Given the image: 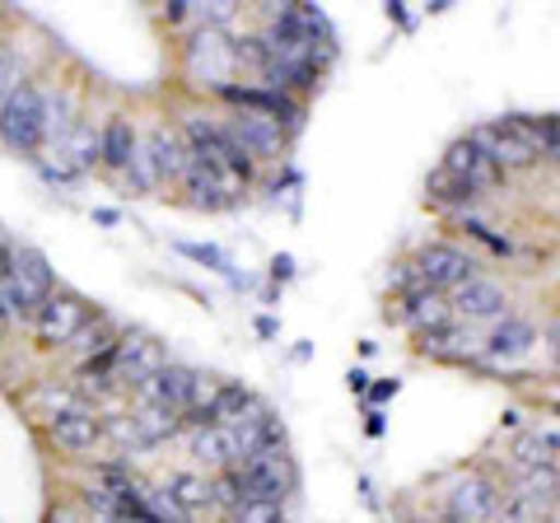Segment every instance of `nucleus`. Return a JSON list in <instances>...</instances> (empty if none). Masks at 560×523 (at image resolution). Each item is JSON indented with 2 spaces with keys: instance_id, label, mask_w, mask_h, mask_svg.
<instances>
[{
  "instance_id": "nucleus-1",
  "label": "nucleus",
  "mask_w": 560,
  "mask_h": 523,
  "mask_svg": "<svg viewBox=\"0 0 560 523\" xmlns=\"http://www.w3.org/2000/svg\"><path fill=\"white\" fill-rule=\"evenodd\" d=\"M51 300V267L38 248H20L14 262L5 267V281H0V304L14 318H38V309Z\"/></svg>"
},
{
  "instance_id": "nucleus-2",
  "label": "nucleus",
  "mask_w": 560,
  "mask_h": 523,
  "mask_svg": "<svg viewBox=\"0 0 560 523\" xmlns=\"http://www.w3.org/2000/svg\"><path fill=\"white\" fill-rule=\"evenodd\" d=\"M0 141L33 154L47 141V94L33 80H24L5 103H0Z\"/></svg>"
},
{
  "instance_id": "nucleus-3",
  "label": "nucleus",
  "mask_w": 560,
  "mask_h": 523,
  "mask_svg": "<svg viewBox=\"0 0 560 523\" xmlns=\"http://www.w3.org/2000/svg\"><path fill=\"white\" fill-rule=\"evenodd\" d=\"M471 141H477L490 160H495V168H528L537 164V141L528 136V127H523V117H500L490 121V127L471 131Z\"/></svg>"
},
{
  "instance_id": "nucleus-4",
  "label": "nucleus",
  "mask_w": 560,
  "mask_h": 523,
  "mask_svg": "<svg viewBox=\"0 0 560 523\" xmlns=\"http://www.w3.org/2000/svg\"><path fill=\"white\" fill-rule=\"evenodd\" d=\"M183 183H187V191H191V201H197V206H210V211H220V206H234V201H238V191L248 187V183H243L224 160H197V154L187 160Z\"/></svg>"
},
{
  "instance_id": "nucleus-5",
  "label": "nucleus",
  "mask_w": 560,
  "mask_h": 523,
  "mask_svg": "<svg viewBox=\"0 0 560 523\" xmlns=\"http://www.w3.org/2000/svg\"><path fill=\"white\" fill-rule=\"evenodd\" d=\"M411 271L430 294H440V290L467 286L471 276H477V262H471L463 248H453V243H430V248L411 262Z\"/></svg>"
},
{
  "instance_id": "nucleus-6",
  "label": "nucleus",
  "mask_w": 560,
  "mask_h": 523,
  "mask_svg": "<svg viewBox=\"0 0 560 523\" xmlns=\"http://www.w3.org/2000/svg\"><path fill=\"white\" fill-rule=\"evenodd\" d=\"M234 477H238L243 500H285V491L294 486L285 453H248V458L234 467Z\"/></svg>"
},
{
  "instance_id": "nucleus-7",
  "label": "nucleus",
  "mask_w": 560,
  "mask_h": 523,
  "mask_svg": "<svg viewBox=\"0 0 560 523\" xmlns=\"http://www.w3.org/2000/svg\"><path fill=\"white\" fill-rule=\"evenodd\" d=\"M187 71L197 84H210V90H224L234 75V47L220 38V28H201V33H191V43H187Z\"/></svg>"
},
{
  "instance_id": "nucleus-8",
  "label": "nucleus",
  "mask_w": 560,
  "mask_h": 523,
  "mask_svg": "<svg viewBox=\"0 0 560 523\" xmlns=\"http://www.w3.org/2000/svg\"><path fill=\"white\" fill-rule=\"evenodd\" d=\"M84 323H90V304H84L80 294H51V300L38 309V318H33L43 346H66V341H75V337L84 333Z\"/></svg>"
},
{
  "instance_id": "nucleus-9",
  "label": "nucleus",
  "mask_w": 560,
  "mask_h": 523,
  "mask_svg": "<svg viewBox=\"0 0 560 523\" xmlns=\"http://www.w3.org/2000/svg\"><path fill=\"white\" fill-rule=\"evenodd\" d=\"M230 103H238L243 113H257V117H271L276 127L285 121V127H300V117H304V108L294 103L290 94H280V90H267V84H224L220 90Z\"/></svg>"
},
{
  "instance_id": "nucleus-10",
  "label": "nucleus",
  "mask_w": 560,
  "mask_h": 523,
  "mask_svg": "<svg viewBox=\"0 0 560 523\" xmlns=\"http://www.w3.org/2000/svg\"><path fill=\"white\" fill-rule=\"evenodd\" d=\"M224 131H230V141L248 154V160H276L280 146H285V136H280V127L271 117H257V113H243V108L224 121Z\"/></svg>"
},
{
  "instance_id": "nucleus-11",
  "label": "nucleus",
  "mask_w": 560,
  "mask_h": 523,
  "mask_svg": "<svg viewBox=\"0 0 560 523\" xmlns=\"http://www.w3.org/2000/svg\"><path fill=\"white\" fill-rule=\"evenodd\" d=\"M117 379L121 383H131V388H140L145 379H154L164 370V346L160 341H150V337H127V341H117Z\"/></svg>"
},
{
  "instance_id": "nucleus-12",
  "label": "nucleus",
  "mask_w": 560,
  "mask_h": 523,
  "mask_svg": "<svg viewBox=\"0 0 560 523\" xmlns=\"http://www.w3.org/2000/svg\"><path fill=\"white\" fill-rule=\"evenodd\" d=\"M495 510H500V491L486 477H467L448 491V514L458 523H486V519H495Z\"/></svg>"
},
{
  "instance_id": "nucleus-13",
  "label": "nucleus",
  "mask_w": 560,
  "mask_h": 523,
  "mask_svg": "<svg viewBox=\"0 0 560 523\" xmlns=\"http://www.w3.org/2000/svg\"><path fill=\"white\" fill-rule=\"evenodd\" d=\"M444 168L453 173V178H463V183H467L471 191H477V197H481L486 187H495V183H500V168H495V160H490V154H486V150H481L477 141H471V136H467V141H458V146L448 150Z\"/></svg>"
},
{
  "instance_id": "nucleus-14",
  "label": "nucleus",
  "mask_w": 560,
  "mask_h": 523,
  "mask_svg": "<svg viewBox=\"0 0 560 523\" xmlns=\"http://www.w3.org/2000/svg\"><path fill=\"white\" fill-rule=\"evenodd\" d=\"M47 434L57 440V449L66 453H90L98 444V421H94V411H84V407H61V411H51V421H47Z\"/></svg>"
},
{
  "instance_id": "nucleus-15",
  "label": "nucleus",
  "mask_w": 560,
  "mask_h": 523,
  "mask_svg": "<svg viewBox=\"0 0 560 523\" xmlns=\"http://www.w3.org/2000/svg\"><path fill=\"white\" fill-rule=\"evenodd\" d=\"M453 309H458L467 323L504 318V309H510V294H504L495 281H481V276H471L467 286H458V290H453Z\"/></svg>"
},
{
  "instance_id": "nucleus-16",
  "label": "nucleus",
  "mask_w": 560,
  "mask_h": 523,
  "mask_svg": "<svg viewBox=\"0 0 560 523\" xmlns=\"http://www.w3.org/2000/svg\"><path fill=\"white\" fill-rule=\"evenodd\" d=\"M537 346V327L533 323H523V318H504L495 333L486 337V346H481V356L490 360V364H510V360H518V356H528Z\"/></svg>"
},
{
  "instance_id": "nucleus-17",
  "label": "nucleus",
  "mask_w": 560,
  "mask_h": 523,
  "mask_svg": "<svg viewBox=\"0 0 560 523\" xmlns=\"http://www.w3.org/2000/svg\"><path fill=\"white\" fill-rule=\"evenodd\" d=\"M187 146H183V136L178 131H150V146H145V164L154 173V183H164V178H183V168H187Z\"/></svg>"
},
{
  "instance_id": "nucleus-18",
  "label": "nucleus",
  "mask_w": 560,
  "mask_h": 523,
  "mask_svg": "<svg viewBox=\"0 0 560 523\" xmlns=\"http://www.w3.org/2000/svg\"><path fill=\"white\" fill-rule=\"evenodd\" d=\"M57 168H66V173H80V168H90L94 160H98V131L90 127V121H75V127H70L61 141H57Z\"/></svg>"
},
{
  "instance_id": "nucleus-19",
  "label": "nucleus",
  "mask_w": 560,
  "mask_h": 523,
  "mask_svg": "<svg viewBox=\"0 0 560 523\" xmlns=\"http://www.w3.org/2000/svg\"><path fill=\"white\" fill-rule=\"evenodd\" d=\"M136 150H140L136 127H131L127 117H113L108 127H103V136H98V154H103V164H108V168H131Z\"/></svg>"
},
{
  "instance_id": "nucleus-20",
  "label": "nucleus",
  "mask_w": 560,
  "mask_h": 523,
  "mask_svg": "<svg viewBox=\"0 0 560 523\" xmlns=\"http://www.w3.org/2000/svg\"><path fill=\"white\" fill-rule=\"evenodd\" d=\"M191 453H197L201 463H210V467L238 463V444H234L230 426H201L197 434H191Z\"/></svg>"
},
{
  "instance_id": "nucleus-21",
  "label": "nucleus",
  "mask_w": 560,
  "mask_h": 523,
  "mask_svg": "<svg viewBox=\"0 0 560 523\" xmlns=\"http://www.w3.org/2000/svg\"><path fill=\"white\" fill-rule=\"evenodd\" d=\"M425 197H430L434 206H444V211H463V206L477 197V191H471L463 178H453L448 168H434L430 178H425Z\"/></svg>"
},
{
  "instance_id": "nucleus-22",
  "label": "nucleus",
  "mask_w": 560,
  "mask_h": 523,
  "mask_svg": "<svg viewBox=\"0 0 560 523\" xmlns=\"http://www.w3.org/2000/svg\"><path fill=\"white\" fill-rule=\"evenodd\" d=\"M514 458L523 467H556V426H537L514 444Z\"/></svg>"
},
{
  "instance_id": "nucleus-23",
  "label": "nucleus",
  "mask_w": 560,
  "mask_h": 523,
  "mask_svg": "<svg viewBox=\"0 0 560 523\" xmlns=\"http://www.w3.org/2000/svg\"><path fill=\"white\" fill-rule=\"evenodd\" d=\"M164 491H168L173 504H178V514H183V519H187V514H197L201 504H210V481L191 477V473H173Z\"/></svg>"
},
{
  "instance_id": "nucleus-24",
  "label": "nucleus",
  "mask_w": 560,
  "mask_h": 523,
  "mask_svg": "<svg viewBox=\"0 0 560 523\" xmlns=\"http://www.w3.org/2000/svg\"><path fill=\"white\" fill-rule=\"evenodd\" d=\"M234 523H285V500H238Z\"/></svg>"
},
{
  "instance_id": "nucleus-25",
  "label": "nucleus",
  "mask_w": 560,
  "mask_h": 523,
  "mask_svg": "<svg viewBox=\"0 0 560 523\" xmlns=\"http://www.w3.org/2000/svg\"><path fill=\"white\" fill-rule=\"evenodd\" d=\"M70 127H75V117H70V94L47 98V141H61Z\"/></svg>"
},
{
  "instance_id": "nucleus-26",
  "label": "nucleus",
  "mask_w": 560,
  "mask_h": 523,
  "mask_svg": "<svg viewBox=\"0 0 560 523\" xmlns=\"http://www.w3.org/2000/svg\"><path fill=\"white\" fill-rule=\"evenodd\" d=\"M24 84V71H20V57H14V51L0 43V103H5L14 90H20Z\"/></svg>"
},
{
  "instance_id": "nucleus-27",
  "label": "nucleus",
  "mask_w": 560,
  "mask_h": 523,
  "mask_svg": "<svg viewBox=\"0 0 560 523\" xmlns=\"http://www.w3.org/2000/svg\"><path fill=\"white\" fill-rule=\"evenodd\" d=\"M495 523H541V510H537V504H528L523 496H510L495 510Z\"/></svg>"
},
{
  "instance_id": "nucleus-28",
  "label": "nucleus",
  "mask_w": 560,
  "mask_h": 523,
  "mask_svg": "<svg viewBox=\"0 0 560 523\" xmlns=\"http://www.w3.org/2000/svg\"><path fill=\"white\" fill-rule=\"evenodd\" d=\"M178 253L201 262V267H210V271H230V257H224L220 248H210V243H178Z\"/></svg>"
},
{
  "instance_id": "nucleus-29",
  "label": "nucleus",
  "mask_w": 560,
  "mask_h": 523,
  "mask_svg": "<svg viewBox=\"0 0 560 523\" xmlns=\"http://www.w3.org/2000/svg\"><path fill=\"white\" fill-rule=\"evenodd\" d=\"M523 127H528V136L537 141L541 154H556V117H523Z\"/></svg>"
},
{
  "instance_id": "nucleus-30",
  "label": "nucleus",
  "mask_w": 560,
  "mask_h": 523,
  "mask_svg": "<svg viewBox=\"0 0 560 523\" xmlns=\"http://www.w3.org/2000/svg\"><path fill=\"white\" fill-rule=\"evenodd\" d=\"M467 230H471V234H477L481 243H490V248H495V253H510V239L490 234V230H486V224H481V220H471V224H467Z\"/></svg>"
},
{
  "instance_id": "nucleus-31",
  "label": "nucleus",
  "mask_w": 560,
  "mask_h": 523,
  "mask_svg": "<svg viewBox=\"0 0 560 523\" xmlns=\"http://www.w3.org/2000/svg\"><path fill=\"white\" fill-rule=\"evenodd\" d=\"M397 388H401L397 379H383V383H374V388H370V403H388V397H397Z\"/></svg>"
},
{
  "instance_id": "nucleus-32",
  "label": "nucleus",
  "mask_w": 560,
  "mask_h": 523,
  "mask_svg": "<svg viewBox=\"0 0 560 523\" xmlns=\"http://www.w3.org/2000/svg\"><path fill=\"white\" fill-rule=\"evenodd\" d=\"M350 393H370V374H364V370H350Z\"/></svg>"
},
{
  "instance_id": "nucleus-33",
  "label": "nucleus",
  "mask_w": 560,
  "mask_h": 523,
  "mask_svg": "<svg viewBox=\"0 0 560 523\" xmlns=\"http://www.w3.org/2000/svg\"><path fill=\"white\" fill-rule=\"evenodd\" d=\"M271 271H276V276H290V271H294V262H290V257H276V262H271Z\"/></svg>"
},
{
  "instance_id": "nucleus-34",
  "label": "nucleus",
  "mask_w": 560,
  "mask_h": 523,
  "mask_svg": "<svg viewBox=\"0 0 560 523\" xmlns=\"http://www.w3.org/2000/svg\"><path fill=\"white\" fill-rule=\"evenodd\" d=\"M168 20H173V24L187 20V5H183V0H173V5H168Z\"/></svg>"
},
{
  "instance_id": "nucleus-35",
  "label": "nucleus",
  "mask_w": 560,
  "mask_h": 523,
  "mask_svg": "<svg viewBox=\"0 0 560 523\" xmlns=\"http://www.w3.org/2000/svg\"><path fill=\"white\" fill-rule=\"evenodd\" d=\"M51 523H70V519H66V514H57V519H51Z\"/></svg>"
}]
</instances>
